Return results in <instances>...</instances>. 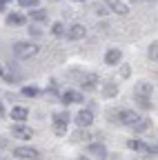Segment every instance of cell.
<instances>
[{"label": "cell", "instance_id": "obj_1", "mask_svg": "<svg viewBox=\"0 0 158 160\" xmlns=\"http://www.w3.org/2000/svg\"><path fill=\"white\" fill-rule=\"evenodd\" d=\"M13 53H16V58H20V60L33 58L38 53V45H33V42H16L13 45Z\"/></svg>", "mask_w": 158, "mask_h": 160}, {"label": "cell", "instance_id": "obj_2", "mask_svg": "<svg viewBox=\"0 0 158 160\" xmlns=\"http://www.w3.org/2000/svg\"><path fill=\"white\" fill-rule=\"evenodd\" d=\"M111 116H114V118H111L114 122H120V125H134L136 120L140 118L136 111H127V109H125V111H111Z\"/></svg>", "mask_w": 158, "mask_h": 160}, {"label": "cell", "instance_id": "obj_3", "mask_svg": "<svg viewBox=\"0 0 158 160\" xmlns=\"http://www.w3.org/2000/svg\"><path fill=\"white\" fill-rule=\"evenodd\" d=\"M13 156L16 158H23V160H38V158H40L38 149H33V147H18L13 151Z\"/></svg>", "mask_w": 158, "mask_h": 160}, {"label": "cell", "instance_id": "obj_4", "mask_svg": "<svg viewBox=\"0 0 158 160\" xmlns=\"http://www.w3.org/2000/svg\"><path fill=\"white\" fill-rule=\"evenodd\" d=\"M85 36H87V27L80 25V22H76V25H71V27L67 29V38H69V40H80V38H85Z\"/></svg>", "mask_w": 158, "mask_h": 160}, {"label": "cell", "instance_id": "obj_5", "mask_svg": "<svg viewBox=\"0 0 158 160\" xmlns=\"http://www.w3.org/2000/svg\"><path fill=\"white\" fill-rule=\"evenodd\" d=\"M96 82H98L96 73H80L78 76V85H80L83 89H96Z\"/></svg>", "mask_w": 158, "mask_h": 160}, {"label": "cell", "instance_id": "obj_6", "mask_svg": "<svg viewBox=\"0 0 158 160\" xmlns=\"http://www.w3.org/2000/svg\"><path fill=\"white\" fill-rule=\"evenodd\" d=\"M127 147L134 149V151H143V153H147V156H156V145H154V147H147L145 142H140V140H129Z\"/></svg>", "mask_w": 158, "mask_h": 160}, {"label": "cell", "instance_id": "obj_7", "mask_svg": "<svg viewBox=\"0 0 158 160\" xmlns=\"http://www.w3.org/2000/svg\"><path fill=\"white\" fill-rule=\"evenodd\" d=\"M107 7H109L111 11H116L118 16H127V13H129V7L123 2V0H107Z\"/></svg>", "mask_w": 158, "mask_h": 160}, {"label": "cell", "instance_id": "obj_8", "mask_svg": "<svg viewBox=\"0 0 158 160\" xmlns=\"http://www.w3.org/2000/svg\"><path fill=\"white\" fill-rule=\"evenodd\" d=\"M91 122H94V113L89 109H85V111H80V113L76 116V125L78 127H89Z\"/></svg>", "mask_w": 158, "mask_h": 160}, {"label": "cell", "instance_id": "obj_9", "mask_svg": "<svg viewBox=\"0 0 158 160\" xmlns=\"http://www.w3.org/2000/svg\"><path fill=\"white\" fill-rule=\"evenodd\" d=\"M151 91H154V87L149 85V82H136V98H151Z\"/></svg>", "mask_w": 158, "mask_h": 160}, {"label": "cell", "instance_id": "obj_10", "mask_svg": "<svg viewBox=\"0 0 158 160\" xmlns=\"http://www.w3.org/2000/svg\"><path fill=\"white\" fill-rule=\"evenodd\" d=\"M11 136H13V138H23V140H29V138L33 136V131H31L29 127L16 125V127H11Z\"/></svg>", "mask_w": 158, "mask_h": 160}, {"label": "cell", "instance_id": "obj_11", "mask_svg": "<svg viewBox=\"0 0 158 160\" xmlns=\"http://www.w3.org/2000/svg\"><path fill=\"white\" fill-rule=\"evenodd\" d=\"M120 58H123V51H120V49H109V51H107V56H105V62L114 67V65L120 62Z\"/></svg>", "mask_w": 158, "mask_h": 160}, {"label": "cell", "instance_id": "obj_12", "mask_svg": "<svg viewBox=\"0 0 158 160\" xmlns=\"http://www.w3.org/2000/svg\"><path fill=\"white\" fill-rule=\"evenodd\" d=\"M60 100H63L65 105H71V102H83V96L78 93V91H65Z\"/></svg>", "mask_w": 158, "mask_h": 160}, {"label": "cell", "instance_id": "obj_13", "mask_svg": "<svg viewBox=\"0 0 158 160\" xmlns=\"http://www.w3.org/2000/svg\"><path fill=\"white\" fill-rule=\"evenodd\" d=\"M129 127H131V129H134L136 133H140V131L149 129V120H147V118H138L136 122H134V125H129Z\"/></svg>", "mask_w": 158, "mask_h": 160}, {"label": "cell", "instance_id": "obj_14", "mask_svg": "<svg viewBox=\"0 0 158 160\" xmlns=\"http://www.w3.org/2000/svg\"><path fill=\"white\" fill-rule=\"evenodd\" d=\"M27 116H29V111H27L25 107H13V109H11V118H13V120H20V122H23Z\"/></svg>", "mask_w": 158, "mask_h": 160}, {"label": "cell", "instance_id": "obj_15", "mask_svg": "<svg viewBox=\"0 0 158 160\" xmlns=\"http://www.w3.org/2000/svg\"><path fill=\"white\" fill-rule=\"evenodd\" d=\"M27 22V18L20 16V13H9L7 16V25H25Z\"/></svg>", "mask_w": 158, "mask_h": 160}, {"label": "cell", "instance_id": "obj_16", "mask_svg": "<svg viewBox=\"0 0 158 160\" xmlns=\"http://www.w3.org/2000/svg\"><path fill=\"white\" fill-rule=\"evenodd\" d=\"M87 151H89V153H94V156H100V158H105V153H107L103 145H89V147H87Z\"/></svg>", "mask_w": 158, "mask_h": 160}, {"label": "cell", "instance_id": "obj_17", "mask_svg": "<svg viewBox=\"0 0 158 160\" xmlns=\"http://www.w3.org/2000/svg\"><path fill=\"white\" fill-rule=\"evenodd\" d=\"M29 18H31V20H38V22H43V20H47V11H43V9L31 11V13H29Z\"/></svg>", "mask_w": 158, "mask_h": 160}, {"label": "cell", "instance_id": "obj_18", "mask_svg": "<svg viewBox=\"0 0 158 160\" xmlns=\"http://www.w3.org/2000/svg\"><path fill=\"white\" fill-rule=\"evenodd\" d=\"M54 122H69V113L67 111H58V113H54Z\"/></svg>", "mask_w": 158, "mask_h": 160}, {"label": "cell", "instance_id": "obj_19", "mask_svg": "<svg viewBox=\"0 0 158 160\" xmlns=\"http://www.w3.org/2000/svg\"><path fill=\"white\" fill-rule=\"evenodd\" d=\"M149 58L156 62V58H158V42H151L149 45Z\"/></svg>", "mask_w": 158, "mask_h": 160}, {"label": "cell", "instance_id": "obj_20", "mask_svg": "<svg viewBox=\"0 0 158 160\" xmlns=\"http://www.w3.org/2000/svg\"><path fill=\"white\" fill-rule=\"evenodd\" d=\"M51 31H54V36H63V33H65V25H63V22H56V25L51 27Z\"/></svg>", "mask_w": 158, "mask_h": 160}, {"label": "cell", "instance_id": "obj_21", "mask_svg": "<svg viewBox=\"0 0 158 160\" xmlns=\"http://www.w3.org/2000/svg\"><path fill=\"white\" fill-rule=\"evenodd\" d=\"M54 131H56L58 136H65V131H67V125H65V122H56V125H54Z\"/></svg>", "mask_w": 158, "mask_h": 160}, {"label": "cell", "instance_id": "obj_22", "mask_svg": "<svg viewBox=\"0 0 158 160\" xmlns=\"http://www.w3.org/2000/svg\"><path fill=\"white\" fill-rule=\"evenodd\" d=\"M23 96H27V98H29V96H38V89H36V87H25V89H23Z\"/></svg>", "mask_w": 158, "mask_h": 160}, {"label": "cell", "instance_id": "obj_23", "mask_svg": "<svg viewBox=\"0 0 158 160\" xmlns=\"http://www.w3.org/2000/svg\"><path fill=\"white\" fill-rule=\"evenodd\" d=\"M18 2H20V7H36L38 0H18Z\"/></svg>", "mask_w": 158, "mask_h": 160}, {"label": "cell", "instance_id": "obj_24", "mask_svg": "<svg viewBox=\"0 0 158 160\" xmlns=\"http://www.w3.org/2000/svg\"><path fill=\"white\" fill-rule=\"evenodd\" d=\"M105 93H107V96H114V93H116V85H114V82H109V85L105 87Z\"/></svg>", "mask_w": 158, "mask_h": 160}, {"label": "cell", "instance_id": "obj_25", "mask_svg": "<svg viewBox=\"0 0 158 160\" xmlns=\"http://www.w3.org/2000/svg\"><path fill=\"white\" fill-rule=\"evenodd\" d=\"M5 7H7V5L3 2V0H0V11H5Z\"/></svg>", "mask_w": 158, "mask_h": 160}, {"label": "cell", "instance_id": "obj_26", "mask_svg": "<svg viewBox=\"0 0 158 160\" xmlns=\"http://www.w3.org/2000/svg\"><path fill=\"white\" fill-rule=\"evenodd\" d=\"M3 2H5V5H9V2H13V0H3Z\"/></svg>", "mask_w": 158, "mask_h": 160}, {"label": "cell", "instance_id": "obj_27", "mask_svg": "<svg viewBox=\"0 0 158 160\" xmlns=\"http://www.w3.org/2000/svg\"><path fill=\"white\" fill-rule=\"evenodd\" d=\"M76 2H85V0H76Z\"/></svg>", "mask_w": 158, "mask_h": 160}, {"label": "cell", "instance_id": "obj_28", "mask_svg": "<svg viewBox=\"0 0 158 160\" xmlns=\"http://www.w3.org/2000/svg\"><path fill=\"white\" fill-rule=\"evenodd\" d=\"M0 160H5V158H3V156H0Z\"/></svg>", "mask_w": 158, "mask_h": 160}, {"label": "cell", "instance_id": "obj_29", "mask_svg": "<svg viewBox=\"0 0 158 160\" xmlns=\"http://www.w3.org/2000/svg\"><path fill=\"white\" fill-rule=\"evenodd\" d=\"M80 160H87V158H80Z\"/></svg>", "mask_w": 158, "mask_h": 160}, {"label": "cell", "instance_id": "obj_30", "mask_svg": "<svg viewBox=\"0 0 158 160\" xmlns=\"http://www.w3.org/2000/svg\"><path fill=\"white\" fill-rule=\"evenodd\" d=\"M0 111H3V107H0Z\"/></svg>", "mask_w": 158, "mask_h": 160}, {"label": "cell", "instance_id": "obj_31", "mask_svg": "<svg viewBox=\"0 0 158 160\" xmlns=\"http://www.w3.org/2000/svg\"><path fill=\"white\" fill-rule=\"evenodd\" d=\"M0 73H3V69H0Z\"/></svg>", "mask_w": 158, "mask_h": 160}]
</instances>
